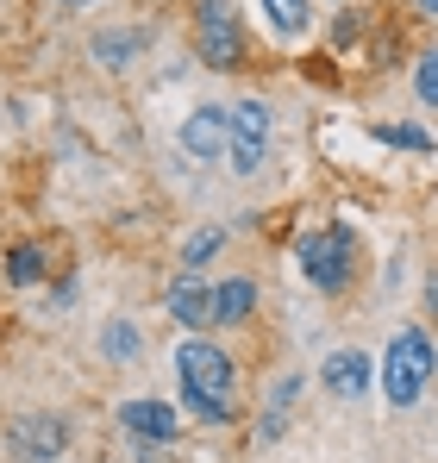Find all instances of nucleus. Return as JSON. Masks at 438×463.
<instances>
[{"label": "nucleus", "instance_id": "nucleus-1", "mask_svg": "<svg viewBox=\"0 0 438 463\" xmlns=\"http://www.w3.org/2000/svg\"><path fill=\"white\" fill-rule=\"evenodd\" d=\"M176 370H182V388H188V407L207 413L214 426H225L232 420V364H225V351H214L207 338H188L176 351Z\"/></svg>", "mask_w": 438, "mask_h": 463}, {"label": "nucleus", "instance_id": "nucleus-9", "mask_svg": "<svg viewBox=\"0 0 438 463\" xmlns=\"http://www.w3.org/2000/svg\"><path fill=\"white\" fill-rule=\"evenodd\" d=\"M369 370H376V364H369L364 351H332L319 376H326V388H332L338 401H357V394L369 388Z\"/></svg>", "mask_w": 438, "mask_h": 463}, {"label": "nucleus", "instance_id": "nucleus-12", "mask_svg": "<svg viewBox=\"0 0 438 463\" xmlns=\"http://www.w3.org/2000/svg\"><path fill=\"white\" fill-rule=\"evenodd\" d=\"M138 44H145L138 32H107V38H94V57H100V63H113V70H126V57H132Z\"/></svg>", "mask_w": 438, "mask_h": 463}, {"label": "nucleus", "instance_id": "nucleus-18", "mask_svg": "<svg viewBox=\"0 0 438 463\" xmlns=\"http://www.w3.org/2000/svg\"><path fill=\"white\" fill-rule=\"evenodd\" d=\"M382 138H388V145H407V151H433V138H426L420 126H388Z\"/></svg>", "mask_w": 438, "mask_h": 463}, {"label": "nucleus", "instance_id": "nucleus-20", "mask_svg": "<svg viewBox=\"0 0 438 463\" xmlns=\"http://www.w3.org/2000/svg\"><path fill=\"white\" fill-rule=\"evenodd\" d=\"M420 13H433V19H438V0H420Z\"/></svg>", "mask_w": 438, "mask_h": 463}, {"label": "nucleus", "instance_id": "nucleus-19", "mask_svg": "<svg viewBox=\"0 0 438 463\" xmlns=\"http://www.w3.org/2000/svg\"><path fill=\"white\" fill-rule=\"evenodd\" d=\"M426 307H433V313H438V276H433V288H426Z\"/></svg>", "mask_w": 438, "mask_h": 463}, {"label": "nucleus", "instance_id": "nucleus-7", "mask_svg": "<svg viewBox=\"0 0 438 463\" xmlns=\"http://www.w3.org/2000/svg\"><path fill=\"white\" fill-rule=\"evenodd\" d=\"M225 145H232V113H219V107H195V113L182 119V151H188V156L214 163Z\"/></svg>", "mask_w": 438, "mask_h": 463}, {"label": "nucleus", "instance_id": "nucleus-4", "mask_svg": "<svg viewBox=\"0 0 438 463\" xmlns=\"http://www.w3.org/2000/svg\"><path fill=\"white\" fill-rule=\"evenodd\" d=\"M232 169L238 175H257L263 169V156H270V107L263 100H244V107H232Z\"/></svg>", "mask_w": 438, "mask_h": 463}, {"label": "nucleus", "instance_id": "nucleus-17", "mask_svg": "<svg viewBox=\"0 0 438 463\" xmlns=\"http://www.w3.org/2000/svg\"><path fill=\"white\" fill-rule=\"evenodd\" d=\"M100 345H107L113 357H138V332H132V326H107V338H100Z\"/></svg>", "mask_w": 438, "mask_h": 463}, {"label": "nucleus", "instance_id": "nucleus-8", "mask_svg": "<svg viewBox=\"0 0 438 463\" xmlns=\"http://www.w3.org/2000/svg\"><path fill=\"white\" fill-rule=\"evenodd\" d=\"M119 426L132 439H145V445H169L176 439V407L169 401H126L119 407Z\"/></svg>", "mask_w": 438, "mask_h": 463}, {"label": "nucleus", "instance_id": "nucleus-14", "mask_svg": "<svg viewBox=\"0 0 438 463\" xmlns=\"http://www.w3.org/2000/svg\"><path fill=\"white\" fill-rule=\"evenodd\" d=\"M263 13H270V25H276L282 38H294V32L307 25V0H263Z\"/></svg>", "mask_w": 438, "mask_h": 463}, {"label": "nucleus", "instance_id": "nucleus-15", "mask_svg": "<svg viewBox=\"0 0 438 463\" xmlns=\"http://www.w3.org/2000/svg\"><path fill=\"white\" fill-rule=\"evenodd\" d=\"M219 250V232L207 226V232H195V238H188V244H182V263H188V269H201V263H207V257H214Z\"/></svg>", "mask_w": 438, "mask_h": 463}, {"label": "nucleus", "instance_id": "nucleus-2", "mask_svg": "<svg viewBox=\"0 0 438 463\" xmlns=\"http://www.w3.org/2000/svg\"><path fill=\"white\" fill-rule=\"evenodd\" d=\"M433 338L420 332V326H407V332H395V345H388V357H382V388H388V401L395 407H414L420 394H426V383H433Z\"/></svg>", "mask_w": 438, "mask_h": 463}, {"label": "nucleus", "instance_id": "nucleus-5", "mask_svg": "<svg viewBox=\"0 0 438 463\" xmlns=\"http://www.w3.org/2000/svg\"><path fill=\"white\" fill-rule=\"evenodd\" d=\"M6 445L25 463H57L63 445H70V426H63L57 413H19V420L6 426Z\"/></svg>", "mask_w": 438, "mask_h": 463}, {"label": "nucleus", "instance_id": "nucleus-21", "mask_svg": "<svg viewBox=\"0 0 438 463\" xmlns=\"http://www.w3.org/2000/svg\"><path fill=\"white\" fill-rule=\"evenodd\" d=\"M57 6H94V0H57Z\"/></svg>", "mask_w": 438, "mask_h": 463}, {"label": "nucleus", "instance_id": "nucleus-10", "mask_svg": "<svg viewBox=\"0 0 438 463\" xmlns=\"http://www.w3.org/2000/svg\"><path fill=\"white\" fill-rule=\"evenodd\" d=\"M169 313H176L182 326H207V319H214V288H207L195 269L176 276V282H169Z\"/></svg>", "mask_w": 438, "mask_h": 463}, {"label": "nucleus", "instance_id": "nucleus-3", "mask_svg": "<svg viewBox=\"0 0 438 463\" xmlns=\"http://www.w3.org/2000/svg\"><path fill=\"white\" fill-rule=\"evenodd\" d=\"M294 257H300V276L319 288V295H338L345 282H351V263H357V238L345 226H326V232H307L300 244H294Z\"/></svg>", "mask_w": 438, "mask_h": 463}, {"label": "nucleus", "instance_id": "nucleus-13", "mask_svg": "<svg viewBox=\"0 0 438 463\" xmlns=\"http://www.w3.org/2000/svg\"><path fill=\"white\" fill-rule=\"evenodd\" d=\"M6 276H13L19 288H25V282H38V276H44V250H38V244H13V257H6Z\"/></svg>", "mask_w": 438, "mask_h": 463}, {"label": "nucleus", "instance_id": "nucleus-11", "mask_svg": "<svg viewBox=\"0 0 438 463\" xmlns=\"http://www.w3.org/2000/svg\"><path fill=\"white\" fill-rule=\"evenodd\" d=\"M251 307H257V282L232 276V282H219V288H214V319H219V326H244Z\"/></svg>", "mask_w": 438, "mask_h": 463}, {"label": "nucleus", "instance_id": "nucleus-16", "mask_svg": "<svg viewBox=\"0 0 438 463\" xmlns=\"http://www.w3.org/2000/svg\"><path fill=\"white\" fill-rule=\"evenodd\" d=\"M414 88H420V100H426V107H438V51H426V57H420Z\"/></svg>", "mask_w": 438, "mask_h": 463}, {"label": "nucleus", "instance_id": "nucleus-6", "mask_svg": "<svg viewBox=\"0 0 438 463\" xmlns=\"http://www.w3.org/2000/svg\"><path fill=\"white\" fill-rule=\"evenodd\" d=\"M195 32H201V57H207L214 70H238L244 38H238V19H232V6H225V0H207V6H201Z\"/></svg>", "mask_w": 438, "mask_h": 463}]
</instances>
